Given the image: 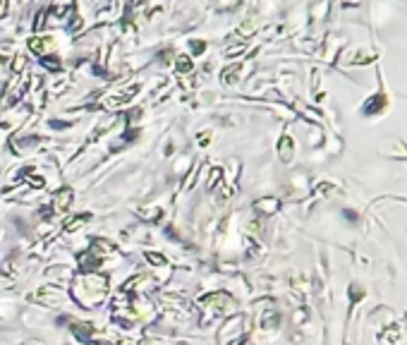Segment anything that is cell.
I'll return each mask as SVG.
<instances>
[{"instance_id":"10","label":"cell","mask_w":407,"mask_h":345,"mask_svg":"<svg viewBox=\"0 0 407 345\" xmlns=\"http://www.w3.org/2000/svg\"><path fill=\"white\" fill-rule=\"evenodd\" d=\"M278 154H280V158L288 163L290 158H292V154H295V144H292V139L285 134V137H280V142H278Z\"/></svg>"},{"instance_id":"17","label":"cell","mask_w":407,"mask_h":345,"mask_svg":"<svg viewBox=\"0 0 407 345\" xmlns=\"http://www.w3.org/2000/svg\"><path fill=\"white\" fill-rule=\"evenodd\" d=\"M237 74H240V65H233V67H228V70H223V84H233V82H237Z\"/></svg>"},{"instance_id":"22","label":"cell","mask_w":407,"mask_h":345,"mask_svg":"<svg viewBox=\"0 0 407 345\" xmlns=\"http://www.w3.org/2000/svg\"><path fill=\"white\" fill-rule=\"evenodd\" d=\"M189 48H192L194 55H202L204 51H206V43H204V41H189Z\"/></svg>"},{"instance_id":"26","label":"cell","mask_w":407,"mask_h":345,"mask_svg":"<svg viewBox=\"0 0 407 345\" xmlns=\"http://www.w3.org/2000/svg\"><path fill=\"white\" fill-rule=\"evenodd\" d=\"M194 180H197V170L192 168V170H189V175H187V180L182 182V192H187V189L192 187V182H194Z\"/></svg>"},{"instance_id":"27","label":"cell","mask_w":407,"mask_h":345,"mask_svg":"<svg viewBox=\"0 0 407 345\" xmlns=\"http://www.w3.org/2000/svg\"><path fill=\"white\" fill-rule=\"evenodd\" d=\"M24 65H27V58H24V55H17V58H15V63H12V70H15V74H17Z\"/></svg>"},{"instance_id":"13","label":"cell","mask_w":407,"mask_h":345,"mask_svg":"<svg viewBox=\"0 0 407 345\" xmlns=\"http://www.w3.org/2000/svg\"><path fill=\"white\" fill-rule=\"evenodd\" d=\"M38 63H41V67H46L48 72H60V67H62V63H60L58 55H41Z\"/></svg>"},{"instance_id":"30","label":"cell","mask_w":407,"mask_h":345,"mask_svg":"<svg viewBox=\"0 0 407 345\" xmlns=\"http://www.w3.org/2000/svg\"><path fill=\"white\" fill-rule=\"evenodd\" d=\"M5 10H7V0H0V17L5 15Z\"/></svg>"},{"instance_id":"6","label":"cell","mask_w":407,"mask_h":345,"mask_svg":"<svg viewBox=\"0 0 407 345\" xmlns=\"http://www.w3.org/2000/svg\"><path fill=\"white\" fill-rule=\"evenodd\" d=\"M34 300H38L41 305H58V302H62L65 300V295L56 288H41V292L34 295Z\"/></svg>"},{"instance_id":"29","label":"cell","mask_w":407,"mask_h":345,"mask_svg":"<svg viewBox=\"0 0 407 345\" xmlns=\"http://www.w3.org/2000/svg\"><path fill=\"white\" fill-rule=\"evenodd\" d=\"M51 127H56V129H65V127H70V123H58V120H53V123H51Z\"/></svg>"},{"instance_id":"21","label":"cell","mask_w":407,"mask_h":345,"mask_svg":"<svg viewBox=\"0 0 407 345\" xmlns=\"http://www.w3.org/2000/svg\"><path fill=\"white\" fill-rule=\"evenodd\" d=\"M146 259L153 264V266H163V264H166V256L158 254V252H146Z\"/></svg>"},{"instance_id":"5","label":"cell","mask_w":407,"mask_h":345,"mask_svg":"<svg viewBox=\"0 0 407 345\" xmlns=\"http://www.w3.org/2000/svg\"><path fill=\"white\" fill-rule=\"evenodd\" d=\"M41 144V137L36 134H31V137H15V139H10V149H12V154H27L29 149H34V146Z\"/></svg>"},{"instance_id":"25","label":"cell","mask_w":407,"mask_h":345,"mask_svg":"<svg viewBox=\"0 0 407 345\" xmlns=\"http://www.w3.org/2000/svg\"><path fill=\"white\" fill-rule=\"evenodd\" d=\"M46 17H48V10H41V12L36 15V22H34V29H36V31L46 24Z\"/></svg>"},{"instance_id":"23","label":"cell","mask_w":407,"mask_h":345,"mask_svg":"<svg viewBox=\"0 0 407 345\" xmlns=\"http://www.w3.org/2000/svg\"><path fill=\"white\" fill-rule=\"evenodd\" d=\"M139 137V129L137 127H127L125 129V134H122V142H134Z\"/></svg>"},{"instance_id":"28","label":"cell","mask_w":407,"mask_h":345,"mask_svg":"<svg viewBox=\"0 0 407 345\" xmlns=\"http://www.w3.org/2000/svg\"><path fill=\"white\" fill-rule=\"evenodd\" d=\"M235 5H237V0H218L216 2L218 10H228V7H235Z\"/></svg>"},{"instance_id":"1","label":"cell","mask_w":407,"mask_h":345,"mask_svg":"<svg viewBox=\"0 0 407 345\" xmlns=\"http://www.w3.org/2000/svg\"><path fill=\"white\" fill-rule=\"evenodd\" d=\"M108 292V278L106 276H96V273H82L74 281V297L79 305L87 309L96 307Z\"/></svg>"},{"instance_id":"16","label":"cell","mask_w":407,"mask_h":345,"mask_svg":"<svg viewBox=\"0 0 407 345\" xmlns=\"http://www.w3.org/2000/svg\"><path fill=\"white\" fill-rule=\"evenodd\" d=\"M192 67H194V63H192L189 55H177V58H175V70H177V72H189Z\"/></svg>"},{"instance_id":"15","label":"cell","mask_w":407,"mask_h":345,"mask_svg":"<svg viewBox=\"0 0 407 345\" xmlns=\"http://www.w3.org/2000/svg\"><path fill=\"white\" fill-rule=\"evenodd\" d=\"M91 220V214H82V216H74L72 220H67L65 223V233H74L77 228H82L84 223H89Z\"/></svg>"},{"instance_id":"14","label":"cell","mask_w":407,"mask_h":345,"mask_svg":"<svg viewBox=\"0 0 407 345\" xmlns=\"http://www.w3.org/2000/svg\"><path fill=\"white\" fill-rule=\"evenodd\" d=\"M48 46H51V41H48V38H38V36L29 38V48H31V51H34L38 58H41V55H46Z\"/></svg>"},{"instance_id":"24","label":"cell","mask_w":407,"mask_h":345,"mask_svg":"<svg viewBox=\"0 0 407 345\" xmlns=\"http://www.w3.org/2000/svg\"><path fill=\"white\" fill-rule=\"evenodd\" d=\"M263 326H266V328H276L278 326V314H276V312H273V314H266Z\"/></svg>"},{"instance_id":"20","label":"cell","mask_w":407,"mask_h":345,"mask_svg":"<svg viewBox=\"0 0 407 345\" xmlns=\"http://www.w3.org/2000/svg\"><path fill=\"white\" fill-rule=\"evenodd\" d=\"M221 180H223V170H221V168H213V170H211V175H208V189H213V187H216Z\"/></svg>"},{"instance_id":"12","label":"cell","mask_w":407,"mask_h":345,"mask_svg":"<svg viewBox=\"0 0 407 345\" xmlns=\"http://www.w3.org/2000/svg\"><path fill=\"white\" fill-rule=\"evenodd\" d=\"M72 333L82 343H89L93 338V326L91 324H72Z\"/></svg>"},{"instance_id":"11","label":"cell","mask_w":407,"mask_h":345,"mask_svg":"<svg viewBox=\"0 0 407 345\" xmlns=\"http://www.w3.org/2000/svg\"><path fill=\"white\" fill-rule=\"evenodd\" d=\"M91 252L101 259V256H111L115 252V247H113V242H108V240H93Z\"/></svg>"},{"instance_id":"8","label":"cell","mask_w":407,"mask_h":345,"mask_svg":"<svg viewBox=\"0 0 407 345\" xmlns=\"http://www.w3.org/2000/svg\"><path fill=\"white\" fill-rule=\"evenodd\" d=\"M98 266H101V259L93 254L91 250L79 254V269H82V273H91V271H96Z\"/></svg>"},{"instance_id":"7","label":"cell","mask_w":407,"mask_h":345,"mask_svg":"<svg viewBox=\"0 0 407 345\" xmlns=\"http://www.w3.org/2000/svg\"><path fill=\"white\" fill-rule=\"evenodd\" d=\"M278 209H280V201H278L276 197H261V199L254 201V211H259V214H266V216L276 214Z\"/></svg>"},{"instance_id":"4","label":"cell","mask_w":407,"mask_h":345,"mask_svg":"<svg viewBox=\"0 0 407 345\" xmlns=\"http://www.w3.org/2000/svg\"><path fill=\"white\" fill-rule=\"evenodd\" d=\"M72 199H74V192L72 187H60L56 192V197H53V211H58V214H65L70 206H72Z\"/></svg>"},{"instance_id":"19","label":"cell","mask_w":407,"mask_h":345,"mask_svg":"<svg viewBox=\"0 0 407 345\" xmlns=\"http://www.w3.org/2000/svg\"><path fill=\"white\" fill-rule=\"evenodd\" d=\"M137 214H139V218H144V220H158V218H161V211H158V209H139Z\"/></svg>"},{"instance_id":"3","label":"cell","mask_w":407,"mask_h":345,"mask_svg":"<svg viewBox=\"0 0 407 345\" xmlns=\"http://www.w3.org/2000/svg\"><path fill=\"white\" fill-rule=\"evenodd\" d=\"M206 305L211 307L213 314H225V312H230V307H235V302L225 292H213L211 297H206Z\"/></svg>"},{"instance_id":"9","label":"cell","mask_w":407,"mask_h":345,"mask_svg":"<svg viewBox=\"0 0 407 345\" xmlns=\"http://www.w3.org/2000/svg\"><path fill=\"white\" fill-rule=\"evenodd\" d=\"M74 10V2L72 0H56L53 2V7L48 10V15H53L58 19H67V15Z\"/></svg>"},{"instance_id":"18","label":"cell","mask_w":407,"mask_h":345,"mask_svg":"<svg viewBox=\"0 0 407 345\" xmlns=\"http://www.w3.org/2000/svg\"><path fill=\"white\" fill-rule=\"evenodd\" d=\"M139 120H142V108H132V110L125 113V123H127V127H134Z\"/></svg>"},{"instance_id":"2","label":"cell","mask_w":407,"mask_h":345,"mask_svg":"<svg viewBox=\"0 0 407 345\" xmlns=\"http://www.w3.org/2000/svg\"><path fill=\"white\" fill-rule=\"evenodd\" d=\"M22 94H24V82H22V77H17V74H15V77L10 79V84H7L5 94H2L5 98L0 101V108H10L12 103H17Z\"/></svg>"}]
</instances>
